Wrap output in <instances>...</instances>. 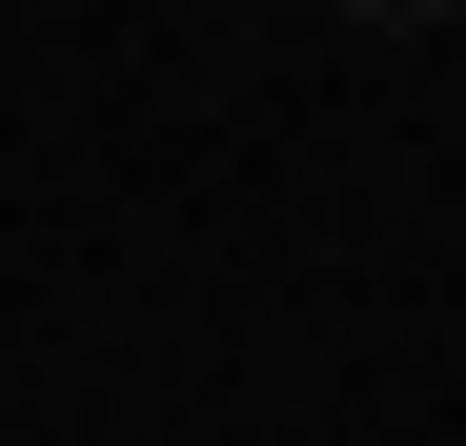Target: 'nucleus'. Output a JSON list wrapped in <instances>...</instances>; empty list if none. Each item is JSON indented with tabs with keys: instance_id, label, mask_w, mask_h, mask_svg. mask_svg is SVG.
Instances as JSON below:
<instances>
[{
	"instance_id": "1",
	"label": "nucleus",
	"mask_w": 466,
	"mask_h": 446,
	"mask_svg": "<svg viewBox=\"0 0 466 446\" xmlns=\"http://www.w3.org/2000/svg\"><path fill=\"white\" fill-rule=\"evenodd\" d=\"M345 21H385V41H406V21H466V0H345Z\"/></svg>"
}]
</instances>
